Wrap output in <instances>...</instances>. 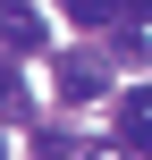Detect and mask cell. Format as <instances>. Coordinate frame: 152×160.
<instances>
[{
    "label": "cell",
    "mask_w": 152,
    "mask_h": 160,
    "mask_svg": "<svg viewBox=\"0 0 152 160\" xmlns=\"http://www.w3.org/2000/svg\"><path fill=\"white\" fill-rule=\"evenodd\" d=\"M85 160H118V152H85Z\"/></svg>",
    "instance_id": "7"
},
{
    "label": "cell",
    "mask_w": 152,
    "mask_h": 160,
    "mask_svg": "<svg viewBox=\"0 0 152 160\" xmlns=\"http://www.w3.org/2000/svg\"><path fill=\"white\" fill-rule=\"evenodd\" d=\"M127 143H135V160H152V118H127Z\"/></svg>",
    "instance_id": "5"
},
{
    "label": "cell",
    "mask_w": 152,
    "mask_h": 160,
    "mask_svg": "<svg viewBox=\"0 0 152 160\" xmlns=\"http://www.w3.org/2000/svg\"><path fill=\"white\" fill-rule=\"evenodd\" d=\"M59 8H68V25H110L127 0H59Z\"/></svg>",
    "instance_id": "3"
},
{
    "label": "cell",
    "mask_w": 152,
    "mask_h": 160,
    "mask_svg": "<svg viewBox=\"0 0 152 160\" xmlns=\"http://www.w3.org/2000/svg\"><path fill=\"white\" fill-rule=\"evenodd\" d=\"M127 17H152V0H127Z\"/></svg>",
    "instance_id": "6"
},
{
    "label": "cell",
    "mask_w": 152,
    "mask_h": 160,
    "mask_svg": "<svg viewBox=\"0 0 152 160\" xmlns=\"http://www.w3.org/2000/svg\"><path fill=\"white\" fill-rule=\"evenodd\" d=\"M34 152L42 160H68V135H59V127H34Z\"/></svg>",
    "instance_id": "4"
},
{
    "label": "cell",
    "mask_w": 152,
    "mask_h": 160,
    "mask_svg": "<svg viewBox=\"0 0 152 160\" xmlns=\"http://www.w3.org/2000/svg\"><path fill=\"white\" fill-rule=\"evenodd\" d=\"M93 84H102V76H93L85 59H59V93H68V110H76V101H93Z\"/></svg>",
    "instance_id": "2"
},
{
    "label": "cell",
    "mask_w": 152,
    "mask_h": 160,
    "mask_svg": "<svg viewBox=\"0 0 152 160\" xmlns=\"http://www.w3.org/2000/svg\"><path fill=\"white\" fill-rule=\"evenodd\" d=\"M0 34H8V51H42V17H25V8H8Z\"/></svg>",
    "instance_id": "1"
}]
</instances>
